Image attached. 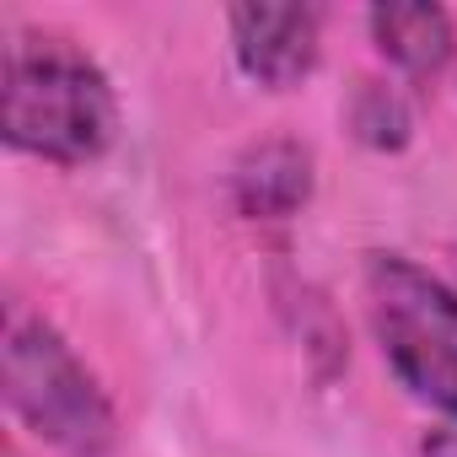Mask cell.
<instances>
[{
	"instance_id": "1",
	"label": "cell",
	"mask_w": 457,
	"mask_h": 457,
	"mask_svg": "<svg viewBox=\"0 0 457 457\" xmlns=\"http://www.w3.org/2000/svg\"><path fill=\"white\" fill-rule=\"evenodd\" d=\"M6 145L54 167L97 162L119 135V97L108 71L65 33L17 28L6 38Z\"/></svg>"
},
{
	"instance_id": "2",
	"label": "cell",
	"mask_w": 457,
	"mask_h": 457,
	"mask_svg": "<svg viewBox=\"0 0 457 457\" xmlns=\"http://www.w3.org/2000/svg\"><path fill=\"white\" fill-rule=\"evenodd\" d=\"M366 312L393 382L457 420V291L403 253H371Z\"/></svg>"
},
{
	"instance_id": "3",
	"label": "cell",
	"mask_w": 457,
	"mask_h": 457,
	"mask_svg": "<svg viewBox=\"0 0 457 457\" xmlns=\"http://www.w3.org/2000/svg\"><path fill=\"white\" fill-rule=\"evenodd\" d=\"M6 403L12 414L65 457H103L119 436L113 403L71 350V339L33 312L6 318Z\"/></svg>"
},
{
	"instance_id": "4",
	"label": "cell",
	"mask_w": 457,
	"mask_h": 457,
	"mask_svg": "<svg viewBox=\"0 0 457 457\" xmlns=\"http://www.w3.org/2000/svg\"><path fill=\"white\" fill-rule=\"evenodd\" d=\"M226 28H232L237 71L270 92H291L318 71V54H323L318 6H232Z\"/></svg>"
},
{
	"instance_id": "5",
	"label": "cell",
	"mask_w": 457,
	"mask_h": 457,
	"mask_svg": "<svg viewBox=\"0 0 457 457\" xmlns=\"http://www.w3.org/2000/svg\"><path fill=\"white\" fill-rule=\"evenodd\" d=\"M312 199V151L275 135L237 156L232 167V204L248 220H291Z\"/></svg>"
},
{
	"instance_id": "6",
	"label": "cell",
	"mask_w": 457,
	"mask_h": 457,
	"mask_svg": "<svg viewBox=\"0 0 457 457\" xmlns=\"http://www.w3.org/2000/svg\"><path fill=\"white\" fill-rule=\"evenodd\" d=\"M371 44L387 65H398L414 81H430L446 71V60L457 54V33H452V12L441 6H371L366 12Z\"/></svg>"
},
{
	"instance_id": "7",
	"label": "cell",
	"mask_w": 457,
	"mask_h": 457,
	"mask_svg": "<svg viewBox=\"0 0 457 457\" xmlns=\"http://www.w3.org/2000/svg\"><path fill=\"white\" fill-rule=\"evenodd\" d=\"M350 129H355V140L371 145V151H403V145L414 140V113H409V103H403L398 87H387V81H361V87L350 92Z\"/></svg>"
},
{
	"instance_id": "8",
	"label": "cell",
	"mask_w": 457,
	"mask_h": 457,
	"mask_svg": "<svg viewBox=\"0 0 457 457\" xmlns=\"http://www.w3.org/2000/svg\"><path fill=\"white\" fill-rule=\"evenodd\" d=\"M420 457H457V425L425 430V441H420Z\"/></svg>"
},
{
	"instance_id": "9",
	"label": "cell",
	"mask_w": 457,
	"mask_h": 457,
	"mask_svg": "<svg viewBox=\"0 0 457 457\" xmlns=\"http://www.w3.org/2000/svg\"><path fill=\"white\" fill-rule=\"evenodd\" d=\"M12 457H17V452H12Z\"/></svg>"
}]
</instances>
